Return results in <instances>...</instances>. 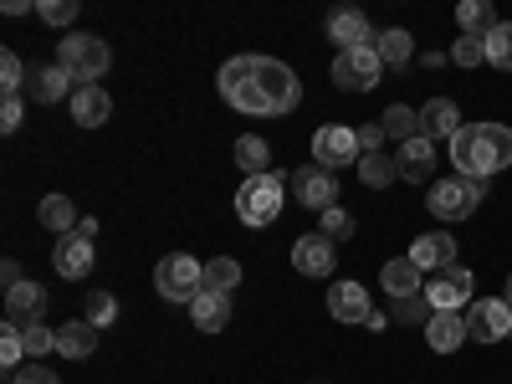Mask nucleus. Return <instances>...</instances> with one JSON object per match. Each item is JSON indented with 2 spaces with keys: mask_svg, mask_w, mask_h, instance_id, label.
Returning <instances> with one entry per match:
<instances>
[{
  "mask_svg": "<svg viewBox=\"0 0 512 384\" xmlns=\"http://www.w3.org/2000/svg\"><path fill=\"white\" fill-rule=\"evenodd\" d=\"M216 88L221 98L246 113V118H277V113H292L297 103H303V82H297V72L277 57H231L221 72H216Z\"/></svg>",
  "mask_w": 512,
  "mask_h": 384,
  "instance_id": "obj_1",
  "label": "nucleus"
},
{
  "mask_svg": "<svg viewBox=\"0 0 512 384\" xmlns=\"http://www.w3.org/2000/svg\"><path fill=\"white\" fill-rule=\"evenodd\" d=\"M451 164L466 180H492L497 169L512 164V128L507 123H461L451 139Z\"/></svg>",
  "mask_w": 512,
  "mask_h": 384,
  "instance_id": "obj_2",
  "label": "nucleus"
},
{
  "mask_svg": "<svg viewBox=\"0 0 512 384\" xmlns=\"http://www.w3.org/2000/svg\"><path fill=\"white\" fill-rule=\"evenodd\" d=\"M57 67H62L72 82H82V88H93V82L113 67V52H108V41H103V36L67 31V36L57 41Z\"/></svg>",
  "mask_w": 512,
  "mask_h": 384,
  "instance_id": "obj_3",
  "label": "nucleus"
},
{
  "mask_svg": "<svg viewBox=\"0 0 512 384\" xmlns=\"http://www.w3.org/2000/svg\"><path fill=\"white\" fill-rule=\"evenodd\" d=\"M282 190H287V180L272 175V169L267 175H246L236 190V221L241 226H272L282 216Z\"/></svg>",
  "mask_w": 512,
  "mask_h": 384,
  "instance_id": "obj_4",
  "label": "nucleus"
},
{
  "mask_svg": "<svg viewBox=\"0 0 512 384\" xmlns=\"http://www.w3.org/2000/svg\"><path fill=\"white\" fill-rule=\"evenodd\" d=\"M482 200H487V180L446 175V180H436V185H431V195H425V210H431L436 221H466Z\"/></svg>",
  "mask_w": 512,
  "mask_h": 384,
  "instance_id": "obj_5",
  "label": "nucleus"
},
{
  "mask_svg": "<svg viewBox=\"0 0 512 384\" xmlns=\"http://www.w3.org/2000/svg\"><path fill=\"white\" fill-rule=\"evenodd\" d=\"M154 287H159V297H169V303H195V297L205 292V262H195V256H185V251H169L154 267Z\"/></svg>",
  "mask_w": 512,
  "mask_h": 384,
  "instance_id": "obj_6",
  "label": "nucleus"
},
{
  "mask_svg": "<svg viewBox=\"0 0 512 384\" xmlns=\"http://www.w3.org/2000/svg\"><path fill=\"white\" fill-rule=\"evenodd\" d=\"M364 159V149H359V134L354 128H344V123H328V128H318L313 134V164L318 169H344V164H359Z\"/></svg>",
  "mask_w": 512,
  "mask_h": 384,
  "instance_id": "obj_7",
  "label": "nucleus"
},
{
  "mask_svg": "<svg viewBox=\"0 0 512 384\" xmlns=\"http://www.w3.org/2000/svg\"><path fill=\"white\" fill-rule=\"evenodd\" d=\"M472 287H477V277L456 262V267H446V272H431V282H425V303H431L436 313H441V308H446V313L472 308Z\"/></svg>",
  "mask_w": 512,
  "mask_h": 384,
  "instance_id": "obj_8",
  "label": "nucleus"
},
{
  "mask_svg": "<svg viewBox=\"0 0 512 384\" xmlns=\"http://www.w3.org/2000/svg\"><path fill=\"white\" fill-rule=\"evenodd\" d=\"M379 72H384V62H379L374 47L338 52V57H333V82H338L344 93H369V88H379Z\"/></svg>",
  "mask_w": 512,
  "mask_h": 384,
  "instance_id": "obj_9",
  "label": "nucleus"
},
{
  "mask_svg": "<svg viewBox=\"0 0 512 384\" xmlns=\"http://www.w3.org/2000/svg\"><path fill=\"white\" fill-rule=\"evenodd\" d=\"M287 185H292L297 205L318 210V216L338 205V175H328V169H318V164H303V169H297V175H292Z\"/></svg>",
  "mask_w": 512,
  "mask_h": 384,
  "instance_id": "obj_10",
  "label": "nucleus"
},
{
  "mask_svg": "<svg viewBox=\"0 0 512 384\" xmlns=\"http://www.w3.org/2000/svg\"><path fill=\"white\" fill-rule=\"evenodd\" d=\"M466 333H472L477 344H497V338L512 333V308L502 297H482V303L466 308Z\"/></svg>",
  "mask_w": 512,
  "mask_h": 384,
  "instance_id": "obj_11",
  "label": "nucleus"
},
{
  "mask_svg": "<svg viewBox=\"0 0 512 384\" xmlns=\"http://www.w3.org/2000/svg\"><path fill=\"white\" fill-rule=\"evenodd\" d=\"M328 41L338 52H359V47H374V31H369V16L364 11H354V6H338V11H328Z\"/></svg>",
  "mask_w": 512,
  "mask_h": 384,
  "instance_id": "obj_12",
  "label": "nucleus"
},
{
  "mask_svg": "<svg viewBox=\"0 0 512 384\" xmlns=\"http://www.w3.org/2000/svg\"><path fill=\"white\" fill-rule=\"evenodd\" d=\"M52 267H57V277L82 282V277L93 272V241H82L77 231H72V236H57V246H52Z\"/></svg>",
  "mask_w": 512,
  "mask_h": 384,
  "instance_id": "obj_13",
  "label": "nucleus"
},
{
  "mask_svg": "<svg viewBox=\"0 0 512 384\" xmlns=\"http://www.w3.org/2000/svg\"><path fill=\"white\" fill-rule=\"evenodd\" d=\"M410 262L420 272H446V267H456V241L446 231H425L410 241Z\"/></svg>",
  "mask_w": 512,
  "mask_h": 384,
  "instance_id": "obj_14",
  "label": "nucleus"
},
{
  "mask_svg": "<svg viewBox=\"0 0 512 384\" xmlns=\"http://www.w3.org/2000/svg\"><path fill=\"white\" fill-rule=\"evenodd\" d=\"M395 164H400V180H410V185H436V144H431V139L400 144Z\"/></svg>",
  "mask_w": 512,
  "mask_h": 384,
  "instance_id": "obj_15",
  "label": "nucleus"
},
{
  "mask_svg": "<svg viewBox=\"0 0 512 384\" xmlns=\"http://www.w3.org/2000/svg\"><path fill=\"white\" fill-rule=\"evenodd\" d=\"M333 262H338V251H333L328 236H297L292 241V267L303 272V277H328Z\"/></svg>",
  "mask_w": 512,
  "mask_h": 384,
  "instance_id": "obj_16",
  "label": "nucleus"
},
{
  "mask_svg": "<svg viewBox=\"0 0 512 384\" xmlns=\"http://www.w3.org/2000/svg\"><path fill=\"white\" fill-rule=\"evenodd\" d=\"M328 313L338 318V323H369V313H374V303H369V292L359 287V282H333L328 287Z\"/></svg>",
  "mask_w": 512,
  "mask_h": 384,
  "instance_id": "obj_17",
  "label": "nucleus"
},
{
  "mask_svg": "<svg viewBox=\"0 0 512 384\" xmlns=\"http://www.w3.org/2000/svg\"><path fill=\"white\" fill-rule=\"evenodd\" d=\"M456 134H461V108L451 98H431V103L420 108V139H431V144L446 139L451 144Z\"/></svg>",
  "mask_w": 512,
  "mask_h": 384,
  "instance_id": "obj_18",
  "label": "nucleus"
},
{
  "mask_svg": "<svg viewBox=\"0 0 512 384\" xmlns=\"http://www.w3.org/2000/svg\"><path fill=\"white\" fill-rule=\"evenodd\" d=\"M379 287L390 292L395 303H410V297H420V292H425V277H420V267L410 262V256H395V262H384Z\"/></svg>",
  "mask_w": 512,
  "mask_h": 384,
  "instance_id": "obj_19",
  "label": "nucleus"
},
{
  "mask_svg": "<svg viewBox=\"0 0 512 384\" xmlns=\"http://www.w3.org/2000/svg\"><path fill=\"white\" fill-rule=\"evenodd\" d=\"M108 118H113V98L103 93V82L72 93V123H77V128H103Z\"/></svg>",
  "mask_w": 512,
  "mask_h": 384,
  "instance_id": "obj_20",
  "label": "nucleus"
},
{
  "mask_svg": "<svg viewBox=\"0 0 512 384\" xmlns=\"http://www.w3.org/2000/svg\"><path fill=\"white\" fill-rule=\"evenodd\" d=\"M47 313V287L41 282H21L6 292V323H41Z\"/></svg>",
  "mask_w": 512,
  "mask_h": 384,
  "instance_id": "obj_21",
  "label": "nucleus"
},
{
  "mask_svg": "<svg viewBox=\"0 0 512 384\" xmlns=\"http://www.w3.org/2000/svg\"><path fill=\"white\" fill-rule=\"evenodd\" d=\"M466 338H472V333H466V318L461 313H431V323H425V344H431L436 354H456L461 344H466Z\"/></svg>",
  "mask_w": 512,
  "mask_h": 384,
  "instance_id": "obj_22",
  "label": "nucleus"
},
{
  "mask_svg": "<svg viewBox=\"0 0 512 384\" xmlns=\"http://www.w3.org/2000/svg\"><path fill=\"white\" fill-rule=\"evenodd\" d=\"M57 354H62V359H93V354H98V328H93L88 318L62 323V328H57Z\"/></svg>",
  "mask_w": 512,
  "mask_h": 384,
  "instance_id": "obj_23",
  "label": "nucleus"
},
{
  "mask_svg": "<svg viewBox=\"0 0 512 384\" xmlns=\"http://www.w3.org/2000/svg\"><path fill=\"white\" fill-rule=\"evenodd\" d=\"M190 323H195L200 333H221V328L231 323V297H221V292H200L195 303H190Z\"/></svg>",
  "mask_w": 512,
  "mask_h": 384,
  "instance_id": "obj_24",
  "label": "nucleus"
},
{
  "mask_svg": "<svg viewBox=\"0 0 512 384\" xmlns=\"http://www.w3.org/2000/svg\"><path fill=\"white\" fill-rule=\"evenodd\" d=\"M36 216H41V226H47V231H57V236H72V231L82 226L77 205H72L67 195H47V200L36 205Z\"/></svg>",
  "mask_w": 512,
  "mask_h": 384,
  "instance_id": "obj_25",
  "label": "nucleus"
},
{
  "mask_svg": "<svg viewBox=\"0 0 512 384\" xmlns=\"http://www.w3.org/2000/svg\"><path fill=\"white\" fill-rule=\"evenodd\" d=\"M67 82H72V77H67L57 62L36 67L31 82H26V88H31V103H62V98H67Z\"/></svg>",
  "mask_w": 512,
  "mask_h": 384,
  "instance_id": "obj_26",
  "label": "nucleus"
},
{
  "mask_svg": "<svg viewBox=\"0 0 512 384\" xmlns=\"http://www.w3.org/2000/svg\"><path fill=\"white\" fill-rule=\"evenodd\" d=\"M379 128L390 134L395 144H410V139H420V108H405V103H390L379 113Z\"/></svg>",
  "mask_w": 512,
  "mask_h": 384,
  "instance_id": "obj_27",
  "label": "nucleus"
},
{
  "mask_svg": "<svg viewBox=\"0 0 512 384\" xmlns=\"http://www.w3.org/2000/svg\"><path fill=\"white\" fill-rule=\"evenodd\" d=\"M231 154H236V164L246 169V175H267V164H272V144L262 134H241Z\"/></svg>",
  "mask_w": 512,
  "mask_h": 384,
  "instance_id": "obj_28",
  "label": "nucleus"
},
{
  "mask_svg": "<svg viewBox=\"0 0 512 384\" xmlns=\"http://www.w3.org/2000/svg\"><path fill=\"white\" fill-rule=\"evenodd\" d=\"M374 52H379L384 67H405V62L415 57V36H410L405 26H395V31H384V36L374 41Z\"/></svg>",
  "mask_w": 512,
  "mask_h": 384,
  "instance_id": "obj_29",
  "label": "nucleus"
},
{
  "mask_svg": "<svg viewBox=\"0 0 512 384\" xmlns=\"http://www.w3.org/2000/svg\"><path fill=\"white\" fill-rule=\"evenodd\" d=\"M354 169H359V180H364L369 190H390V185L400 180V164H395L390 154H364Z\"/></svg>",
  "mask_w": 512,
  "mask_h": 384,
  "instance_id": "obj_30",
  "label": "nucleus"
},
{
  "mask_svg": "<svg viewBox=\"0 0 512 384\" xmlns=\"http://www.w3.org/2000/svg\"><path fill=\"white\" fill-rule=\"evenodd\" d=\"M456 21H461V36H487L497 26V11H492V0H461Z\"/></svg>",
  "mask_w": 512,
  "mask_h": 384,
  "instance_id": "obj_31",
  "label": "nucleus"
},
{
  "mask_svg": "<svg viewBox=\"0 0 512 384\" xmlns=\"http://www.w3.org/2000/svg\"><path fill=\"white\" fill-rule=\"evenodd\" d=\"M236 287H241V267H236V256H210V262H205V292L231 297Z\"/></svg>",
  "mask_w": 512,
  "mask_h": 384,
  "instance_id": "obj_32",
  "label": "nucleus"
},
{
  "mask_svg": "<svg viewBox=\"0 0 512 384\" xmlns=\"http://www.w3.org/2000/svg\"><path fill=\"white\" fill-rule=\"evenodd\" d=\"M487 67L512 72V21H497V26L487 31Z\"/></svg>",
  "mask_w": 512,
  "mask_h": 384,
  "instance_id": "obj_33",
  "label": "nucleus"
},
{
  "mask_svg": "<svg viewBox=\"0 0 512 384\" xmlns=\"http://www.w3.org/2000/svg\"><path fill=\"white\" fill-rule=\"evenodd\" d=\"M82 318H88L93 328H113L118 323V297L113 292H88V303H82Z\"/></svg>",
  "mask_w": 512,
  "mask_h": 384,
  "instance_id": "obj_34",
  "label": "nucleus"
},
{
  "mask_svg": "<svg viewBox=\"0 0 512 384\" xmlns=\"http://www.w3.org/2000/svg\"><path fill=\"white\" fill-rule=\"evenodd\" d=\"M26 67H21V57L16 52H0V93L6 98H21V88H26Z\"/></svg>",
  "mask_w": 512,
  "mask_h": 384,
  "instance_id": "obj_35",
  "label": "nucleus"
},
{
  "mask_svg": "<svg viewBox=\"0 0 512 384\" xmlns=\"http://www.w3.org/2000/svg\"><path fill=\"white\" fill-rule=\"evenodd\" d=\"M318 236H328L333 246H338V241H349V236H354V216H349V210H338V205L323 210V216H318Z\"/></svg>",
  "mask_w": 512,
  "mask_h": 384,
  "instance_id": "obj_36",
  "label": "nucleus"
},
{
  "mask_svg": "<svg viewBox=\"0 0 512 384\" xmlns=\"http://www.w3.org/2000/svg\"><path fill=\"white\" fill-rule=\"evenodd\" d=\"M451 62L456 67H482L487 62V36H461L451 47Z\"/></svg>",
  "mask_w": 512,
  "mask_h": 384,
  "instance_id": "obj_37",
  "label": "nucleus"
},
{
  "mask_svg": "<svg viewBox=\"0 0 512 384\" xmlns=\"http://www.w3.org/2000/svg\"><path fill=\"white\" fill-rule=\"evenodd\" d=\"M0 364H6L11 374L26 364V349H21V328H11V323L0 328Z\"/></svg>",
  "mask_w": 512,
  "mask_h": 384,
  "instance_id": "obj_38",
  "label": "nucleus"
},
{
  "mask_svg": "<svg viewBox=\"0 0 512 384\" xmlns=\"http://www.w3.org/2000/svg\"><path fill=\"white\" fill-rule=\"evenodd\" d=\"M36 16L47 21V26H72L77 21V0H41Z\"/></svg>",
  "mask_w": 512,
  "mask_h": 384,
  "instance_id": "obj_39",
  "label": "nucleus"
},
{
  "mask_svg": "<svg viewBox=\"0 0 512 384\" xmlns=\"http://www.w3.org/2000/svg\"><path fill=\"white\" fill-rule=\"evenodd\" d=\"M431 313H436V308L425 303V292L410 297V303H395V318H400V323H420V328H425V323H431Z\"/></svg>",
  "mask_w": 512,
  "mask_h": 384,
  "instance_id": "obj_40",
  "label": "nucleus"
},
{
  "mask_svg": "<svg viewBox=\"0 0 512 384\" xmlns=\"http://www.w3.org/2000/svg\"><path fill=\"white\" fill-rule=\"evenodd\" d=\"M11 384H62L52 369H41V364H21L16 374H11Z\"/></svg>",
  "mask_w": 512,
  "mask_h": 384,
  "instance_id": "obj_41",
  "label": "nucleus"
},
{
  "mask_svg": "<svg viewBox=\"0 0 512 384\" xmlns=\"http://www.w3.org/2000/svg\"><path fill=\"white\" fill-rule=\"evenodd\" d=\"M21 118H26L21 98H6V103H0V128H6V134H16V128H21Z\"/></svg>",
  "mask_w": 512,
  "mask_h": 384,
  "instance_id": "obj_42",
  "label": "nucleus"
},
{
  "mask_svg": "<svg viewBox=\"0 0 512 384\" xmlns=\"http://www.w3.org/2000/svg\"><path fill=\"white\" fill-rule=\"evenodd\" d=\"M384 139H390V134H384L379 123H364V128H359V149H364V154H379Z\"/></svg>",
  "mask_w": 512,
  "mask_h": 384,
  "instance_id": "obj_43",
  "label": "nucleus"
},
{
  "mask_svg": "<svg viewBox=\"0 0 512 384\" xmlns=\"http://www.w3.org/2000/svg\"><path fill=\"white\" fill-rule=\"evenodd\" d=\"M0 282H6V292L26 282V277H21V262H16V256H6V262H0Z\"/></svg>",
  "mask_w": 512,
  "mask_h": 384,
  "instance_id": "obj_44",
  "label": "nucleus"
},
{
  "mask_svg": "<svg viewBox=\"0 0 512 384\" xmlns=\"http://www.w3.org/2000/svg\"><path fill=\"white\" fill-rule=\"evenodd\" d=\"M77 236H82V241H98V221H93V216H82V226H77Z\"/></svg>",
  "mask_w": 512,
  "mask_h": 384,
  "instance_id": "obj_45",
  "label": "nucleus"
},
{
  "mask_svg": "<svg viewBox=\"0 0 512 384\" xmlns=\"http://www.w3.org/2000/svg\"><path fill=\"white\" fill-rule=\"evenodd\" d=\"M369 333H384V328H390V318H384V313H369V323H364Z\"/></svg>",
  "mask_w": 512,
  "mask_h": 384,
  "instance_id": "obj_46",
  "label": "nucleus"
},
{
  "mask_svg": "<svg viewBox=\"0 0 512 384\" xmlns=\"http://www.w3.org/2000/svg\"><path fill=\"white\" fill-rule=\"evenodd\" d=\"M502 303L512 308V272H507V292H502Z\"/></svg>",
  "mask_w": 512,
  "mask_h": 384,
  "instance_id": "obj_47",
  "label": "nucleus"
},
{
  "mask_svg": "<svg viewBox=\"0 0 512 384\" xmlns=\"http://www.w3.org/2000/svg\"><path fill=\"white\" fill-rule=\"evenodd\" d=\"M308 384H328V379H308Z\"/></svg>",
  "mask_w": 512,
  "mask_h": 384,
  "instance_id": "obj_48",
  "label": "nucleus"
},
{
  "mask_svg": "<svg viewBox=\"0 0 512 384\" xmlns=\"http://www.w3.org/2000/svg\"><path fill=\"white\" fill-rule=\"evenodd\" d=\"M507 338H512V333H507Z\"/></svg>",
  "mask_w": 512,
  "mask_h": 384,
  "instance_id": "obj_49",
  "label": "nucleus"
}]
</instances>
